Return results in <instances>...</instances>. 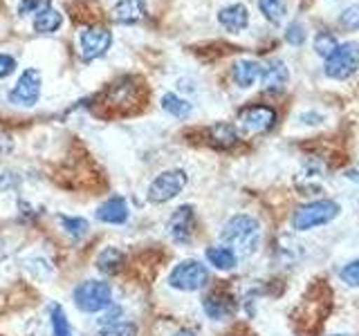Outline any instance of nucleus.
Listing matches in <instances>:
<instances>
[{
  "mask_svg": "<svg viewBox=\"0 0 359 336\" xmlns=\"http://www.w3.org/2000/svg\"><path fill=\"white\" fill-rule=\"evenodd\" d=\"M97 336H137V328H135L133 323L117 321V323H110V325H101Z\"/></svg>",
  "mask_w": 359,
  "mask_h": 336,
  "instance_id": "nucleus-26",
  "label": "nucleus"
},
{
  "mask_svg": "<svg viewBox=\"0 0 359 336\" xmlns=\"http://www.w3.org/2000/svg\"><path fill=\"white\" fill-rule=\"evenodd\" d=\"M166 229L168 235L180 242V244H189L191 238H194V231H196V211L194 206H180L171 213V218L166 222Z\"/></svg>",
  "mask_w": 359,
  "mask_h": 336,
  "instance_id": "nucleus-10",
  "label": "nucleus"
},
{
  "mask_svg": "<svg viewBox=\"0 0 359 336\" xmlns=\"http://www.w3.org/2000/svg\"><path fill=\"white\" fill-rule=\"evenodd\" d=\"M276 123V110L269 106H245L238 117H236V128L238 132L247 134V137H258V134H265L267 130H272Z\"/></svg>",
  "mask_w": 359,
  "mask_h": 336,
  "instance_id": "nucleus-4",
  "label": "nucleus"
},
{
  "mask_svg": "<svg viewBox=\"0 0 359 336\" xmlns=\"http://www.w3.org/2000/svg\"><path fill=\"white\" fill-rule=\"evenodd\" d=\"M236 260H238V255L224 244L222 246H209L207 249V262L216 267L218 272H229V269L236 267Z\"/></svg>",
  "mask_w": 359,
  "mask_h": 336,
  "instance_id": "nucleus-18",
  "label": "nucleus"
},
{
  "mask_svg": "<svg viewBox=\"0 0 359 336\" xmlns=\"http://www.w3.org/2000/svg\"><path fill=\"white\" fill-rule=\"evenodd\" d=\"M285 41L290 45H294V48H301L303 43H306V27L301 25V22H290L287 29H285Z\"/></svg>",
  "mask_w": 359,
  "mask_h": 336,
  "instance_id": "nucleus-31",
  "label": "nucleus"
},
{
  "mask_svg": "<svg viewBox=\"0 0 359 336\" xmlns=\"http://www.w3.org/2000/svg\"><path fill=\"white\" fill-rule=\"evenodd\" d=\"M162 108H164L171 117H175V119H189V117H191V112H194V106H191L187 99L177 97V94H173V92H166V94L162 97Z\"/></svg>",
  "mask_w": 359,
  "mask_h": 336,
  "instance_id": "nucleus-22",
  "label": "nucleus"
},
{
  "mask_svg": "<svg viewBox=\"0 0 359 336\" xmlns=\"http://www.w3.org/2000/svg\"><path fill=\"white\" fill-rule=\"evenodd\" d=\"M359 70V45L357 43H341L337 50L325 59L323 72L325 76L337 78V81H346Z\"/></svg>",
  "mask_w": 359,
  "mask_h": 336,
  "instance_id": "nucleus-5",
  "label": "nucleus"
},
{
  "mask_svg": "<svg viewBox=\"0 0 359 336\" xmlns=\"http://www.w3.org/2000/svg\"><path fill=\"white\" fill-rule=\"evenodd\" d=\"M41 97V72L34 70V67H29V70H25L18 81L14 83V88L9 90V101L14 106H34Z\"/></svg>",
  "mask_w": 359,
  "mask_h": 336,
  "instance_id": "nucleus-9",
  "label": "nucleus"
},
{
  "mask_svg": "<svg viewBox=\"0 0 359 336\" xmlns=\"http://www.w3.org/2000/svg\"><path fill=\"white\" fill-rule=\"evenodd\" d=\"M287 81H290V70L283 61L272 59L263 67L261 83H263V90L267 94H280L287 88Z\"/></svg>",
  "mask_w": 359,
  "mask_h": 336,
  "instance_id": "nucleus-12",
  "label": "nucleus"
},
{
  "mask_svg": "<svg viewBox=\"0 0 359 336\" xmlns=\"http://www.w3.org/2000/svg\"><path fill=\"white\" fill-rule=\"evenodd\" d=\"M220 240L224 242V246H229V249L238 258H247L258 249V240H261V224H258L256 218L238 213V216H233L222 227Z\"/></svg>",
  "mask_w": 359,
  "mask_h": 336,
  "instance_id": "nucleus-1",
  "label": "nucleus"
},
{
  "mask_svg": "<svg viewBox=\"0 0 359 336\" xmlns=\"http://www.w3.org/2000/svg\"><path fill=\"white\" fill-rule=\"evenodd\" d=\"M50 7V0H20L18 3V14L20 16H32V14H41L43 9Z\"/></svg>",
  "mask_w": 359,
  "mask_h": 336,
  "instance_id": "nucleus-30",
  "label": "nucleus"
},
{
  "mask_svg": "<svg viewBox=\"0 0 359 336\" xmlns=\"http://www.w3.org/2000/svg\"><path fill=\"white\" fill-rule=\"evenodd\" d=\"M59 222H61V229L70 235L72 240H79L83 238L88 233V222L83 218H70V216H59Z\"/></svg>",
  "mask_w": 359,
  "mask_h": 336,
  "instance_id": "nucleus-25",
  "label": "nucleus"
},
{
  "mask_svg": "<svg viewBox=\"0 0 359 336\" xmlns=\"http://www.w3.org/2000/svg\"><path fill=\"white\" fill-rule=\"evenodd\" d=\"M14 67H16V61L11 59V56H7V54H0V78L9 76L11 72H14Z\"/></svg>",
  "mask_w": 359,
  "mask_h": 336,
  "instance_id": "nucleus-32",
  "label": "nucleus"
},
{
  "mask_svg": "<svg viewBox=\"0 0 359 336\" xmlns=\"http://www.w3.org/2000/svg\"><path fill=\"white\" fill-rule=\"evenodd\" d=\"M189 182V177L184 171H180V168H173V171H164L157 175L151 186H149V200L153 204H164V202H171L173 197H177L180 193L184 190Z\"/></svg>",
  "mask_w": 359,
  "mask_h": 336,
  "instance_id": "nucleus-7",
  "label": "nucleus"
},
{
  "mask_svg": "<svg viewBox=\"0 0 359 336\" xmlns=\"http://www.w3.org/2000/svg\"><path fill=\"white\" fill-rule=\"evenodd\" d=\"M173 336H196L194 332H187V330H182V332H177V334H173Z\"/></svg>",
  "mask_w": 359,
  "mask_h": 336,
  "instance_id": "nucleus-33",
  "label": "nucleus"
},
{
  "mask_svg": "<svg viewBox=\"0 0 359 336\" xmlns=\"http://www.w3.org/2000/svg\"><path fill=\"white\" fill-rule=\"evenodd\" d=\"M123 260H126V255H123L117 246H106V249L97 255V269L101 274H108V276L117 274L123 265Z\"/></svg>",
  "mask_w": 359,
  "mask_h": 336,
  "instance_id": "nucleus-19",
  "label": "nucleus"
},
{
  "mask_svg": "<svg viewBox=\"0 0 359 336\" xmlns=\"http://www.w3.org/2000/svg\"><path fill=\"white\" fill-rule=\"evenodd\" d=\"M61 22H63L61 11L54 9L50 5L48 9H43L41 14L34 18V31H39V34H54L56 29L61 27Z\"/></svg>",
  "mask_w": 359,
  "mask_h": 336,
  "instance_id": "nucleus-21",
  "label": "nucleus"
},
{
  "mask_svg": "<svg viewBox=\"0 0 359 336\" xmlns=\"http://www.w3.org/2000/svg\"><path fill=\"white\" fill-rule=\"evenodd\" d=\"M79 45H81V59L95 61L101 59L112 45V31L101 25H90L79 34Z\"/></svg>",
  "mask_w": 359,
  "mask_h": 336,
  "instance_id": "nucleus-8",
  "label": "nucleus"
},
{
  "mask_svg": "<svg viewBox=\"0 0 359 336\" xmlns=\"http://www.w3.org/2000/svg\"><path fill=\"white\" fill-rule=\"evenodd\" d=\"M258 9H261V14L269 22H274V25H278V22L285 18V3L283 0H258Z\"/></svg>",
  "mask_w": 359,
  "mask_h": 336,
  "instance_id": "nucleus-24",
  "label": "nucleus"
},
{
  "mask_svg": "<svg viewBox=\"0 0 359 336\" xmlns=\"http://www.w3.org/2000/svg\"><path fill=\"white\" fill-rule=\"evenodd\" d=\"M209 139L216 148H231V146L238 141V130L229 123H216V126L209 128Z\"/></svg>",
  "mask_w": 359,
  "mask_h": 336,
  "instance_id": "nucleus-20",
  "label": "nucleus"
},
{
  "mask_svg": "<svg viewBox=\"0 0 359 336\" xmlns=\"http://www.w3.org/2000/svg\"><path fill=\"white\" fill-rule=\"evenodd\" d=\"M337 38L332 36L330 31H317V36H314V52L323 59H328V56L337 50Z\"/></svg>",
  "mask_w": 359,
  "mask_h": 336,
  "instance_id": "nucleus-27",
  "label": "nucleus"
},
{
  "mask_svg": "<svg viewBox=\"0 0 359 336\" xmlns=\"http://www.w3.org/2000/svg\"><path fill=\"white\" fill-rule=\"evenodd\" d=\"M263 76V65L258 61H252V59H238L233 65H231V78L233 83L247 90L252 88L258 78Z\"/></svg>",
  "mask_w": 359,
  "mask_h": 336,
  "instance_id": "nucleus-15",
  "label": "nucleus"
},
{
  "mask_svg": "<svg viewBox=\"0 0 359 336\" xmlns=\"http://www.w3.org/2000/svg\"><path fill=\"white\" fill-rule=\"evenodd\" d=\"M50 325H52V336H72L70 321H67L65 312L59 302L50 307Z\"/></svg>",
  "mask_w": 359,
  "mask_h": 336,
  "instance_id": "nucleus-23",
  "label": "nucleus"
},
{
  "mask_svg": "<svg viewBox=\"0 0 359 336\" xmlns=\"http://www.w3.org/2000/svg\"><path fill=\"white\" fill-rule=\"evenodd\" d=\"M339 25L348 31H359V5H351L341 11Z\"/></svg>",
  "mask_w": 359,
  "mask_h": 336,
  "instance_id": "nucleus-28",
  "label": "nucleus"
},
{
  "mask_svg": "<svg viewBox=\"0 0 359 336\" xmlns=\"http://www.w3.org/2000/svg\"><path fill=\"white\" fill-rule=\"evenodd\" d=\"M209 283V269L198 260H182L168 274V285L177 291H198Z\"/></svg>",
  "mask_w": 359,
  "mask_h": 336,
  "instance_id": "nucleus-6",
  "label": "nucleus"
},
{
  "mask_svg": "<svg viewBox=\"0 0 359 336\" xmlns=\"http://www.w3.org/2000/svg\"><path fill=\"white\" fill-rule=\"evenodd\" d=\"M110 18L121 25H135L146 18V3L144 0H119V3L110 9Z\"/></svg>",
  "mask_w": 359,
  "mask_h": 336,
  "instance_id": "nucleus-13",
  "label": "nucleus"
},
{
  "mask_svg": "<svg viewBox=\"0 0 359 336\" xmlns=\"http://www.w3.org/2000/svg\"><path fill=\"white\" fill-rule=\"evenodd\" d=\"M218 22H220V27H224L229 34H238L250 25V11L241 3L227 5L218 11Z\"/></svg>",
  "mask_w": 359,
  "mask_h": 336,
  "instance_id": "nucleus-14",
  "label": "nucleus"
},
{
  "mask_svg": "<svg viewBox=\"0 0 359 336\" xmlns=\"http://www.w3.org/2000/svg\"><path fill=\"white\" fill-rule=\"evenodd\" d=\"M339 211H341V206L337 204L334 200L310 202V204H303L292 213V229L310 231V229L323 227V224H330L337 216H339Z\"/></svg>",
  "mask_w": 359,
  "mask_h": 336,
  "instance_id": "nucleus-2",
  "label": "nucleus"
},
{
  "mask_svg": "<svg viewBox=\"0 0 359 336\" xmlns=\"http://www.w3.org/2000/svg\"><path fill=\"white\" fill-rule=\"evenodd\" d=\"M133 99H135V85L130 78H119L106 92V101L110 106H128Z\"/></svg>",
  "mask_w": 359,
  "mask_h": 336,
  "instance_id": "nucleus-17",
  "label": "nucleus"
},
{
  "mask_svg": "<svg viewBox=\"0 0 359 336\" xmlns=\"http://www.w3.org/2000/svg\"><path fill=\"white\" fill-rule=\"evenodd\" d=\"M202 309L213 321H227L238 309V302H236L233 296L224 294V291H211V294L202 298Z\"/></svg>",
  "mask_w": 359,
  "mask_h": 336,
  "instance_id": "nucleus-11",
  "label": "nucleus"
},
{
  "mask_svg": "<svg viewBox=\"0 0 359 336\" xmlns=\"http://www.w3.org/2000/svg\"><path fill=\"white\" fill-rule=\"evenodd\" d=\"M72 300L86 314L104 312L112 305V287L106 280H83L74 287Z\"/></svg>",
  "mask_w": 359,
  "mask_h": 336,
  "instance_id": "nucleus-3",
  "label": "nucleus"
},
{
  "mask_svg": "<svg viewBox=\"0 0 359 336\" xmlns=\"http://www.w3.org/2000/svg\"><path fill=\"white\" fill-rule=\"evenodd\" d=\"M339 278L348 287H359V260H351L348 265H344L339 272Z\"/></svg>",
  "mask_w": 359,
  "mask_h": 336,
  "instance_id": "nucleus-29",
  "label": "nucleus"
},
{
  "mask_svg": "<svg viewBox=\"0 0 359 336\" xmlns=\"http://www.w3.org/2000/svg\"><path fill=\"white\" fill-rule=\"evenodd\" d=\"M128 216H130V211H128L126 200L119 195L106 200L104 204L97 209V220L104 224H123L128 220Z\"/></svg>",
  "mask_w": 359,
  "mask_h": 336,
  "instance_id": "nucleus-16",
  "label": "nucleus"
},
{
  "mask_svg": "<svg viewBox=\"0 0 359 336\" xmlns=\"http://www.w3.org/2000/svg\"><path fill=\"white\" fill-rule=\"evenodd\" d=\"M332 336H344V334H332Z\"/></svg>",
  "mask_w": 359,
  "mask_h": 336,
  "instance_id": "nucleus-34",
  "label": "nucleus"
}]
</instances>
